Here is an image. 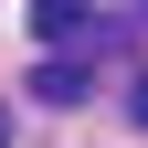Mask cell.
<instances>
[{"mask_svg":"<svg viewBox=\"0 0 148 148\" xmlns=\"http://www.w3.org/2000/svg\"><path fill=\"white\" fill-rule=\"evenodd\" d=\"M0 148H11V106H0Z\"/></svg>","mask_w":148,"mask_h":148,"instance_id":"277c9868","label":"cell"},{"mask_svg":"<svg viewBox=\"0 0 148 148\" xmlns=\"http://www.w3.org/2000/svg\"><path fill=\"white\" fill-rule=\"evenodd\" d=\"M32 32H42V42H74V32H85V0H42Z\"/></svg>","mask_w":148,"mask_h":148,"instance_id":"7a4b0ae2","label":"cell"},{"mask_svg":"<svg viewBox=\"0 0 148 148\" xmlns=\"http://www.w3.org/2000/svg\"><path fill=\"white\" fill-rule=\"evenodd\" d=\"M127 106H138V127H148V74H138V95H127Z\"/></svg>","mask_w":148,"mask_h":148,"instance_id":"3957f363","label":"cell"},{"mask_svg":"<svg viewBox=\"0 0 148 148\" xmlns=\"http://www.w3.org/2000/svg\"><path fill=\"white\" fill-rule=\"evenodd\" d=\"M85 85H95V74H85V64H64V53L32 74V95H42V106H85Z\"/></svg>","mask_w":148,"mask_h":148,"instance_id":"6da1fadb","label":"cell"}]
</instances>
